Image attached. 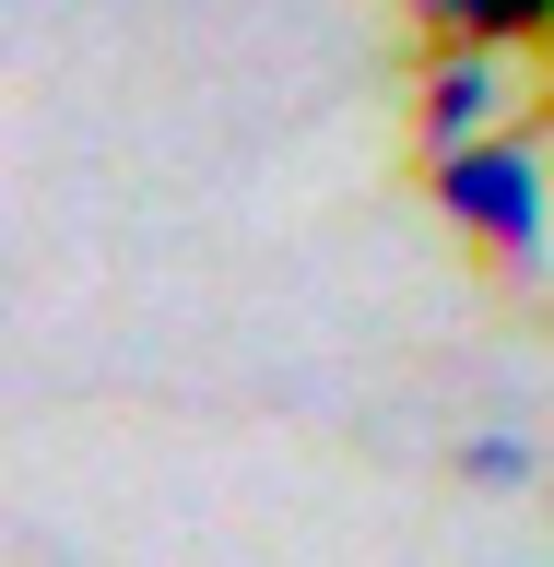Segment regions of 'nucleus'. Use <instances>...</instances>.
I'll return each instance as SVG.
<instances>
[{
	"label": "nucleus",
	"mask_w": 554,
	"mask_h": 567,
	"mask_svg": "<svg viewBox=\"0 0 554 567\" xmlns=\"http://www.w3.org/2000/svg\"><path fill=\"white\" fill-rule=\"evenodd\" d=\"M531 48H495V35H437V60H425V154H460V142L484 131H520L531 106Z\"/></svg>",
	"instance_id": "2"
},
{
	"label": "nucleus",
	"mask_w": 554,
	"mask_h": 567,
	"mask_svg": "<svg viewBox=\"0 0 554 567\" xmlns=\"http://www.w3.org/2000/svg\"><path fill=\"white\" fill-rule=\"evenodd\" d=\"M425 35H495V48H554V0H414Z\"/></svg>",
	"instance_id": "3"
},
{
	"label": "nucleus",
	"mask_w": 554,
	"mask_h": 567,
	"mask_svg": "<svg viewBox=\"0 0 554 567\" xmlns=\"http://www.w3.org/2000/svg\"><path fill=\"white\" fill-rule=\"evenodd\" d=\"M425 177H437V213L472 248L520 260V272L554 260V142H543V118L484 131V142H460V154H425Z\"/></svg>",
	"instance_id": "1"
},
{
	"label": "nucleus",
	"mask_w": 554,
	"mask_h": 567,
	"mask_svg": "<svg viewBox=\"0 0 554 567\" xmlns=\"http://www.w3.org/2000/svg\"><path fill=\"white\" fill-rule=\"evenodd\" d=\"M460 473H472V485H531V437H508V425H495V437H472V450H460Z\"/></svg>",
	"instance_id": "4"
}]
</instances>
